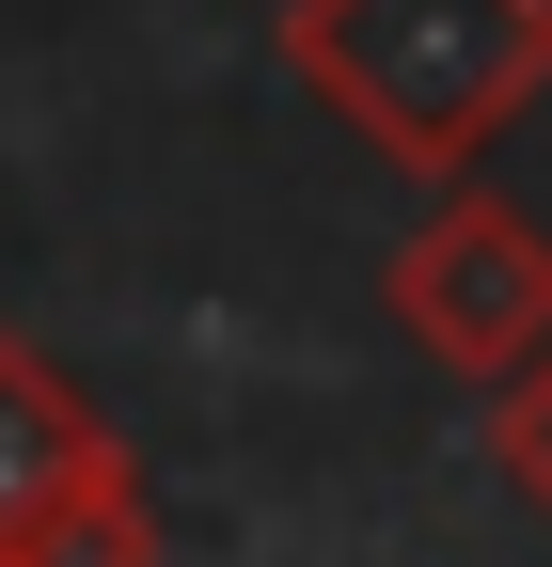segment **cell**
Masks as SVG:
<instances>
[{"label": "cell", "instance_id": "1", "mask_svg": "<svg viewBox=\"0 0 552 567\" xmlns=\"http://www.w3.org/2000/svg\"><path fill=\"white\" fill-rule=\"evenodd\" d=\"M285 63L395 174L458 189L552 95V0H285Z\"/></svg>", "mask_w": 552, "mask_h": 567}, {"label": "cell", "instance_id": "2", "mask_svg": "<svg viewBox=\"0 0 552 567\" xmlns=\"http://www.w3.org/2000/svg\"><path fill=\"white\" fill-rule=\"evenodd\" d=\"M379 316L427 347L442 379L505 394L536 347H552V237L521 221L505 189H442L427 221L395 237V268H379Z\"/></svg>", "mask_w": 552, "mask_h": 567}, {"label": "cell", "instance_id": "3", "mask_svg": "<svg viewBox=\"0 0 552 567\" xmlns=\"http://www.w3.org/2000/svg\"><path fill=\"white\" fill-rule=\"evenodd\" d=\"M95 473H126V442H111V410L48 363V347H17L0 331V551H17L48 505H80Z\"/></svg>", "mask_w": 552, "mask_h": 567}, {"label": "cell", "instance_id": "4", "mask_svg": "<svg viewBox=\"0 0 552 567\" xmlns=\"http://www.w3.org/2000/svg\"><path fill=\"white\" fill-rule=\"evenodd\" d=\"M0 567H159V488H143V457H126V473H95L80 505H48Z\"/></svg>", "mask_w": 552, "mask_h": 567}, {"label": "cell", "instance_id": "5", "mask_svg": "<svg viewBox=\"0 0 552 567\" xmlns=\"http://www.w3.org/2000/svg\"><path fill=\"white\" fill-rule=\"evenodd\" d=\"M490 473H505L521 505L552 520V347H536V363H521V379L490 394Z\"/></svg>", "mask_w": 552, "mask_h": 567}]
</instances>
